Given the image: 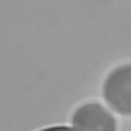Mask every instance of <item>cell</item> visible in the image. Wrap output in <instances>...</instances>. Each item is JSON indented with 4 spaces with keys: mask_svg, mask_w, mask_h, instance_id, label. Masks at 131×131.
Masks as SVG:
<instances>
[{
    "mask_svg": "<svg viewBox=\"0 0 131 131\" xmlns=\"http://www.w3.org/2000/svg\"><path fill=\"white\" fill-rule=\"evenodd\" d=\"M101 93L104 104L117 115L131 117V61L118 63L102 79Z\"/></svg>",
    "mask_w": 131,
    "mask_h": 131,
    "instance_id": "cell-1",
    "label": "cell"
},
{
    "mask_svg": "<svg viewBox=\"0 0 131 131\" xmlns=\"http://www.w3.org/2000/svg\"><path fill=\"white\" fill-rule=\"evenodd\" d=\"M70 122L74 127L83 131H117L118 129L115 113L108 106L97 101H88L79 104L72 111Z\"/></svg>",
    "mask_w": 131,
    "mask_h": 131,
    "instance_id": "cell-2",
    "label": "cell"
},
{
    "mask_svg": "<svg viewBox=\"0 0 131 131\" xmlns=\"http://www.w3.org/2000/svg\"><path fill=\"white\" fill-rule=\"evenodd\" d=\"M38 131H83V129H77V127H70V126H49V127H41Z\"/></svg>",
    "mask_w": 131,
    "mask_h": 131,
    "instance_id": "cell-3",
    "label": "cell"
}]
</instances>
